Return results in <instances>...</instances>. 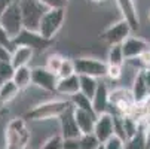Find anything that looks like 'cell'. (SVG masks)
I'll use <instances>...</instances> for the list:
<instances>
[{
	"label": "cell",
	"mask_w": 150,
	"mask_h": 149,
	"mask_svg": "<svg viewBox=\"0 0 150 149\" xmlns=\"http://www.w3.org/2000/svg\"><path fill=\"white\" fill-rule=\"evenodd\" d=\"M11 58H12V51L8 49V48L0 46V61L2 63H11Z\"/></svg>",
	"instance_id": "36"
},
{
	"label": "cell",
	"mask_w": 150,
	"mask_h": 149,
	"mask_svg": "<svg viewBox=\"0 0 150 149\" xmlns=\"http://www.w3.org/2000/svg\"><path fill=\"white\" fill-rule=\"evenodd\" d=\"M74 70L79 76H91L95 79H103L107 73V63L105 60L94 57H79L74 58Z\"/></svg>",
	"instance_id": "5"
},
{
	"label": "cell",
	"mask_w": 150,
	"mask_h": 149,
	"mask_svg": "<svg viewBox=\"0 0 150 149\" xmlns=\"http://www.w3.org/2000/svg\"><path fill=\"white\" fill-rule=\"evenodd\" d=\"M79 143H80V149H97V148L101 145V143L98 142V139L94 136V133L80 134Z\"/></svg>",
	"instance_id": "27"
},
{
	"label": "cell",
	"mask_w": 150,
	"mask_h": 149,
	"mask_svg": "<svg viewBox=\"0 0 150 149\" xmlns=\"http://www.w3.org/2000/svg\"><path fill=\"white\" fill-rule=\"evenodd\" d=\"M123 149H147L146 148V137H144V127L143 122L140 124V128L137 131V134L134 137H131L129 140L125 142V148Z\"/></svg>",
	"instance_id": "25"
},
{
	"label": "cell",
	"mask_w": 150,
	"mask_h": 149,
	"mask_svg": "<svg viewBox=\"0 0 150 149\" xmlns=\"http://www.w3.org/2000/svg\"><path fill=\"white\" fill-rule=\"evenodd\" d=\"M70 101L69 98H59V100H49V101H43L39 103L36 106H33L31 109H28L24 113V119L25 121H48V119H54V118H59L64 112L70 108Z\"/></svg>",
	"instance_id": "1"
},
{
	"label": "cell",
	"mask_w": 150,
	"mask_h": 149,
	"mask_svg": "<svg viewBox=\"0 0 150 149\" xmlns=\"http://www.w3.org/2000/svg\"><path fill=\"white\" fill-rule=\"evenodd\" d=\"M12 82L18 87L19 91L28 88L31 85V67L30 66H24V67L15 69L13 76H12Z\"/></svg>",
	"instance_id": "19"
},
{
	"label": "cell",
	"mask_w": 150,
	"mask_h": 149,
	"mask_svg": "<svg viewBox=\"0 0 150 149\" xmlns=\"http://www.w3.org/2000/svg\"><path fill=\"white\" fill-rule=\"evenodd\" d=\"M13 72H15V69L11 63H2L0 61V85L8 82V81H12Z\"/></svg>",
	"instance_id": "29"
},
{
	"label": "cell",
	"mask_w": 150,
	"mask_h": 149,
	"mask_svg": "<svg viewBox=\"0 0 150 149\" xmlns=\"http://www.w3.org/2000/svg\"><path fill=\"white\" fill-rule=\"evenodd\" d=\"M120 46H122V52H123L125 61L135 60L141 54H144L146 51L150 49L149 42L144 40L143 37H137V36H129L128 39H125Z\"/></svg>",
	"instance_id": "11"
},
{
	"label": "cell",
	"mask_w": 150,
	"mask_h": 149,
	"mask_svg": "<svg viewBox=\"0 0 150 149\" xmlns=\"http://www.w3.org/2000/svg\"><path fill=\"white\" fill-rule=\"evenodd\" d=\"M62 149H80L79 139H64L62 140Z\"/></svg>",
	"instance_id": "35"
},
{
	"label": "cell",
	"mask_w": 150,
	"mask_h": 149,
	"mask_svg": "<svg viewBox=\"0 0 150 149\" xmlns=\"http://www.w3.org/2000/svg\"><path fill=\"white\" fill-rule=\"evenodd\" d=\"M107 66H119L122 67L125 63V57L122 52V46L120 45H112L109 48V52H107Z\"/></svg>",
	"instance_id": "24"
},
{
	"label": "cell",
	"mask_w": 150,
	"mask_h": 149,
	"mask_svg": "<svg viewBox=\"0 0 150 149\" xmlns=\"http://www.w3.org/2000/svg\"><path fill=\"white\" fill-rule=\"evenodd\" d=\"M51 43H52V40H46L37 31H28V30H23L13 39V46L24 45V46L31 48L34 52H43Z\"/></svg>",
	"instance_id": "8"
},
{
	"label": "cell",
	"mask_w": 150,
	"mask_h": 149,
	"mask_svg": "<svg viewBox=\"0 0 150 149\" xmlns=\"http://www.w3.org/2000/svg\"><path fill=\"white\" fill-rule=\"evenodd\" d=\"M149 69H150V66H149Z\"/></svg>",
	"instance_id": "43"
},
{
	"label": "cell",
	"mask_w": 150,
	"mask_h": 149,
	"mask_svg": "<svg viewBox=\"0 0 150 149\" xmlns=\"http://www.w3.org/2000/svg\"><path fill=\"white\" fill-rule=\"evenodd\" d=\"M140 124L138 121H135L134 118H131L129 115H123L122 116V130H123V136L125 140H129L131 137H134L140 128Z\"/></svg>",
	"instance_id": "23"
},
{
	"label": "cell",
	"mask_w": 150,
	"mask_h": 149,
	"mask_svg": "<svg viewBox=\"0 0 150 149\" xmlns=\"http://www.w3.org/2000/svg\"><path fill=\"white\" fill-rule=\"evenodd\" d=\"M109 94H110V90L107 87V83L104 81H100L97 91H95L94 97L91 98L92 111L95 112V115H101V113L107 112V109H109V106H110L109 104Z\"/></svg>",
	"instance_id": "14"
},
{
	"label": "cell",
	"mask_w": 150,
	"mask_h": 149,
	"mask_svg": "<svg viewBox=\"0 0 150 149\" xmlns=\"http://www.w3.org/2000/svg\"><path fill=\"white\" fill-rule=\"evenodd\" d=\"M0 46H3V48H8L11 51H13V39L6 33V30L0 26Z\"/></svg>",
	"instance_id": "33"
},
{
	"label": "cell",
	"mask_w": 150,
	"mask_h": 149,
	"mask_svg": "<svg viewBox=\"0 0 150 149\" xmlns=\"http://www.w3.org/2000/svg\"><path fill=\"white\" fill-rule=\"evenodd\" d=\"M131 33H132L131 27L128 26L123 19H119L116 23H113L112 26L107 27L100 34V39L103 42H105V43H109L110 46L112 45H122L123 40L131 36Z\"/></svg>",
	"instance_id": "7"
},
{
	"label": "cell",
	"mask_w": 150,
	"mask_h": 149,
	"mask_svg": "<svg viewBox=\"0 0 150 149\" xmlns=\"http://www.w3.org/2000/svg\"><path fill=\"white\" fill-rule=\"evenodd\" d=\"M62 137L59 134H54L49 139L43 142V145L40 146V149H62Z\"/></svg>",
	"instance_id": "30"
},
{
	"label": "cell",
	"mask_w": 150,
	"mask_h": 149,
	"mask_svg": "<svg viewBox=\"0 0 150 149\" xmlns=\"http://www.w3.org/2000/svg\"><path fill=\"white\" fill-rule=\"evenodd\" d=\"M97 149H104V145H100V146H98Z\"/></svg>",
	"instance_id": "41"
},
{
	"label": "cell",
	"mask_w": 150,
	"mask_h": 149,
	"mask_svg": "<svg viewBox=\"0 0 150 149\" xmlns=\"http://www.w3.org/2000/svg\"><path fill=\"white\" fill-rule=\"evenodd\" d=\"M21 16H23V26L24 30L28 31H37L39 23L43 14L46 12V8L42 5L39 0H18Z\"/></svg>",
	"instance_id": "4"
},
{
	"label": "cell",
	"mask_w": 150,
	"mask_h": 149,
	"mask_svg": "<svg viewBox=\"0 0 150 149\" xmlns=\"http://www.w3.org/2000/svg\"><path fill=\"white\" fill-rule=\"evenodd\" d=\"M18 94H19V90L12 81H8V82L0 85V101H2L3 104H6V103L12 101L13 98H16Z\"/></svg>",
	"instance_id": "22"
},
{
	"label": "cell",
	"mask_w": 150,
	"mask_h": 149,
	"mask_svg": "<svg viewBox=\"0 0 150 149\" xmlns=\"http://www.w3.org/2000/svg\"><path fill=\"white\" fill-rule=\"evenodd\" d=\"M73 112H74V119H76V124L79 127L80 134H89V133H92L97 115L91 113V112L80 111V109H74V108H73Z\"/></svg>",
	"instance_id": "17"
},
{
	"label": "cell",
	"mask_w": 150,
	"mask_h": 149,
	"mask_svg": "<svg viewBox=\"0 0 150 149\" xmlns=\"http://www.w3.org/2000/svg\"><path fill=\"white\" fill-rule=\"evenodd\" d=\"M64 57L59 55V54H51L48 58H46V64H45V69L52 72V73H58L59 67H61V63H62Z\"/></svg>",
	"instance_id": "28"
},
{
	"label": "cell",
	"mask_w": 150,
	"mask_h": 149,
	"mask_svg": "<svg viewBox=\"0 0 150 149\" xmlns=\"http://www.w3.org/2000/svg\"><path fill=\"white\" fill-rule=\"evenodd\" d=\"M55 93L59 96H67V97H71L76 93H79V75H71L69 78L58 79Z\"/></svg>",
	"instance_id": "18"
},
{
	"label": "cell",
	"mask_w": 150,
	"mask_h": 149,
	"mask_svg": "<svg viewBox=\"0 0 150 149\" xmlns=\"http://www.w3.org/2000/svg\"><path fill=\"white\" fill-rule=\"evenodd\" d=\"M64 21H66V9H46L39 23L37 33L46 40H54Z\"/></svg>",
	"instance_id": "3"
},
{
	"label": "cell",
	"mask_w": 150,
	"mask_h": 149,
	"mask_svg": "<svg viewBox=\"0 0 150 149\" xmlns=\"http://www.w3.org/2000/svg\"><path fill=\"white\" fill-rule=\"evenodd\" d=\"M94 136L98 139V142L103 145L109 140L112 136H115V122L113 115L110 112H105L101 115H97L95 125H94Z\"/></svg>",
	"instance_id": "10"
},
{
	"label": "cell",
	"mask_w": 150,
	"mask_h": 149,
	"mask_svg": "<svg viewBox=\"0 0 150 149\" xmlns=\"http://www.w3.org/2000/svg\"><path fill=\"white\" fill-rule=\"evenodd\" d=\"M69 101L71 104V108L74 109H80V111H85V112H91V113H95L92 111V103H91V98L86 97L82 93H76L74 96L69 97Z\"/></svg>",
	"instance_id": "21"
},
{
	"label": "cell",
	"mask_w": 150,
	"mask_h": 149,
	"mask_svg": "<svg viewBox=\"0 0 150 149\" xmlns=\"http://www.w3.org/2000/svg\"><path fill=\"white\" fill-rule=\"evenodd\" d=\"M58 119H59V131H61L59 136L62 139H79L80 137V131L76 124L74 112H73L71 106Z\"/></svg>",
	"instance_id": "12"
},
{
	"label": "cell",
	"mask_w": 150,
	"mask_h": 149,
	"mask_svg": "<svg viewBox=\"0 0 150 149\" xmlns=\"http://www.w3.org/2000/svg\"><path fill=\"white\" fill-rule=\"evenodd\" d=\"M141 76H143V81L146 83V87L150 90V69H143L141 70Z\"/></svg>",
	"instance_id": "37"
},
{
	"label": "cell",
	"mask_w": 150,
	"mask_h": 149,
	"mask_svg": "<svg viewBox=\"0 0 150 149\" xmlns=\"http://www.w3.org/2000/svg\"><path fill=\"white\" fill-rule=\"evenodd\" d=\"M98 82H100L98 79L91 78V76H79V93L92 98L95 91H97Z\"/></svg>",
	"instance_id": "20"
},
{
	"label": "cell",
	"mask_w": 150,
	"mask_h": 149,
	"mask_svg": "<svg viewBox=\"0 0 150 149\" xmlns=\"http://www.w3.org/2000/svg\"><path fill=\"white\" fill-rule=\"evenodd\" d=\"M46 9H66L69 0H39Z\"/></svg>",
	"instance_id": "31"
},
{
	"label": "cell",
	"mask_w": 150,
	"mask_h": 149,
	"mask_svg": "<svg viewBox=\"0 0 150 149\" xmlns=\"http://www.w3.org/2000/svg\"><path fill=\"white\" fill-rule=\"evenodd\" d=\"M16 0H0V14H2L6 8H9L12 3H15Z\"/></svg>",
	"instance_id": "38"
},
{
	"label": "cell",
	"mask_w": 150,
	"mask_h": 149,
	"mask_svg": "<svg viewBox=\"0 0 150 149\" xmlns=\"http://www.w3.org/2000/svg\"><path fill=\"white\" fill-rule=\"evenodd\" d=\"M103 145H104V149H123L125 148V140L115 134Z\"/></svg>",
	"instance_id": "32"
},
{
	"label": "cell",
	"mask_w": 150,
	"mask_h": 149,
	"mask_svg": "<svg viewBox=\"0 0 150 149\" xmlns=\"http://www.w3.org/2000/svg\"><path fill=\"white\" fill-rule=\"evenodd\" d=\"M0 26L6 30V33L12 39H15L21 31L24 30L23 16H21V9H19L18 0L0 14Z\"/></svg>",
	"instance_id": "6"
},
{
	"label": "cell",
	"mask_w": 150,
	"mask_h": 149,
	"mask_svg": "<svg viewBox=\"0 0 150 149\" xmlns=\"http://www.w3.org/2000/svg\"><path fill=\"white\" fill-rule=\"evenodd\" d=\"M91 2H94V3H101V2H104V0H91Z\"/></svg>",
	"instance_id": "39"
},
{
	"label": "cell",
	"mask_w": 150,
	"mask_h": 149,
	"mask_svg": "<svg viewBox=\"0 0 150 149\" xmlns=\"http://www.w3.org/2000/svg\"><path fill=\"white\" fill-rule=\"evenodd\" d=\"M120 76H122V67H119V66H107L105 78H109L112 81H117Z\"/></svg>",
	"instance_id": "34"
},
{
	"label": "cell",
	"mask_w": 150,
	"mask_h": 149,
	"mask_svg": "<svg viewBox=\"0 0 150 149\" xmlns=\"http://www.w3.org/2000/svg\"><path fill=\"white\" fill-rule=\"evenodd\" d=\"M58 76L45 67H31V83L46 93H55Z\"/></svg>",
	"instance_id": "9"
},
{
	"label": "cell",
	"mask_w": 150,
	"mask_h": 149,
	"mask_svg": "<svg viewBox=\"0 0 150 149\" xmlns=\"http://www.w3.org/2000/svg\"><path fill=\"white\" fill-rule=\"evenodd\" d=\"M31 131L24 118H13L5 128V149H27Z\"/></svg>",
	"instance_id": "2"
},
{
	"label": "cell",
	"mask_w": 150,
	"mask_h": 149,
	"mask_svg": "<svg viewBox=\"0 0 150 149\" xmlns=\"http://www.w3.org/2000/svg\"><path fill=\"white\" fill-rule=\"evenodd\" d=\"M71 75H76V70H74V60L73 58H66L64 57L62 63H61V67L57 73L58 79H62V78H69Z\"/></svg>",
	"instance_id": "26"
},
{
	"label": "cell",
	"mask_w": 150,
	"mask_h": 149,
	"mask_svg": "<svg viewBox=\"0 0 150 149\" xmlns=\"http://www.w3.org/2000/svg\"><path fill=\"white\" fill-rule=\"evenodd\" d=\"M116 5L122 14V19L131 27L132 31L140 30V16L134 0H116Z\"/></svg>",
	"instance_id": "13"
},
{
	"label": "cell",
	"mask_w": 150,
	"mask_h": 149,
	"mask_svg": "<svg viewBox=\"0 0 150 149\" xmlns=\"http://www.w3.org/2000/svg\"><path fill=\"white\" fill-rule=\"evenodd\" d=\"M147 18H149V21H150V9H149V14H147Z\"/></svg>",
	"instance_id": "42"
},
{
	"label": "cell",
	"mask_w": 150,
	"mask_h": 149,
	"mask_svg": "<svg viewBox=\"0 0 150 149\" xmlns=\"http://www.w3.org/2000/svg\"><path fill=\"white\" fill-rule=\"evenodd\" d=\"M3 106H5V104H3L2 101H0V112H2V111H3Z\"/></svg>",
	"instance_id": "40"
},
{
	"label": "cell",
	"mask_w": 150,
	"mask_h": 149,
	"mask_svg": "<svg viewBox=\"0 0 150 149\" xmlns=\"http://www.w3.org/2000/svg\"><path fill=\"white\" fill-rule=\"evenodd\" d=\"M131 94H132L134 104H143V103H146L147 98L150 97V90L146 87V83H144V81H143L141 70H137V73H135V76H134Z\"/></svg>",
	"instance_id": "15"
},
{
	"label": "cell",
	"mask_w": 150,
	"mask_h": 149,
	"mask_svg": "<svg viewBox=\"0 0 150 149\" xmlns=\"http://www.w3.org/2000/svg\"><path fill=\"white\" fill-rule=\"evenodd\" d=\"M34 57V51L28 46H24V45H16L12 51V58H11V64L13 66V69H18V67H24V66H28L31 60Z\"/></svg>",
	"instance_id": "16"
}]
</instances>
